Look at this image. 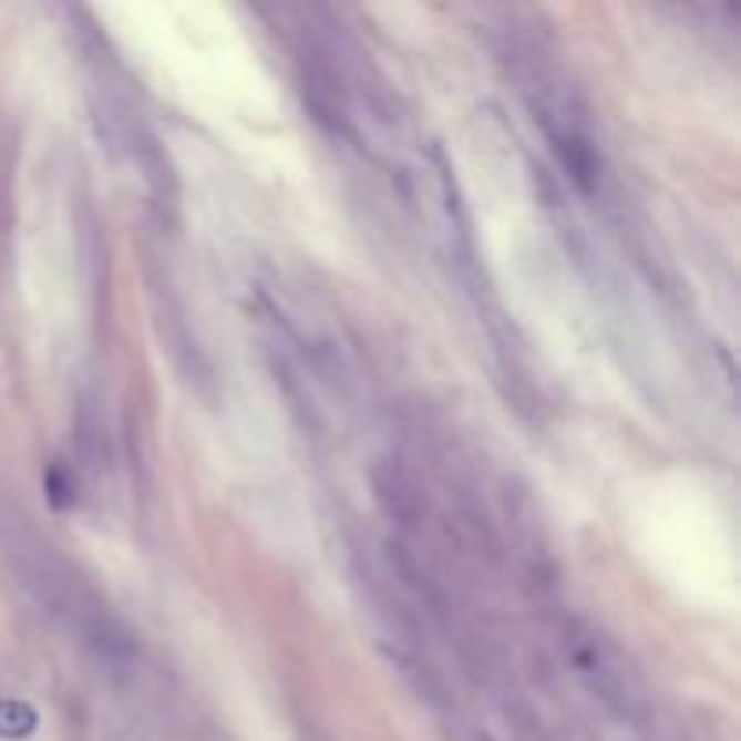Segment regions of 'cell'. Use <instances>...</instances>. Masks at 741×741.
Returning a JSON list of instances; mask_svg holds the SVG:
<instances>
[{
	"mask_svg": "<svg viewBox=\"0 0 741 741\" xmlns=\"http://www.w3.org/2000/svg\"><path fill=\"white\" fill-rule=\"evenodd\" d=\"M33 727H37V712L25 702H16V698L0 702V734L4 738H25Z\"/></svg>",
	"mask_w": 741,
	"mask_h": 741,
	"instance_id": "cell-1",
	"label": "cell"
}]
</instances>
